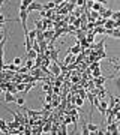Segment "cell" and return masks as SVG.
I'll return each instance as SVG.
<instances>
[{"label":"cell","instance_id":"cell-11","mask_svg":"<svg viewBox=\"0 0 120 135\" xmlns=\"http://www.w3.org/2000/svg\"><path fill=\"white\" fill-rule=\"evenodd\" d=\"M92 32H93L95 35H107V29L104 27V26H101V27H95Z\"/></svg>","mask_w":120,"mask_h":135},{"label":"cell","instance_id":"cell-26","mask_svg":"<svg viewBox=\"0 0 120 135\" xmlns=\"http://www.w3.org/2000/svg\"><path fill=\"white\" fill-rule=\"evenodd\" d=\"M60 134H62V135L69 134V132H68V128H66V123H63V122H62V132H60Z\"/></svg>","mask_w":120,"mask_h":135},{"label":"cell","instance_id":"cell-21","mask_svg":"<svg viewBox=\"0 0 120 135\" xmlns=\"http://www.w3.org/2000/svg\"><path fill=\"white\" fill-rule=\"evenodd\" d=\"M35 62H36L35 59H27V62H26V66L29 68V69H32V68L35 66Z\"/></svg>","mask_w":120,"mask_h":135},{"label":"cell","instance_id":"cell-20","mask_svg":"<svg viewBox=\"0 0 120 135\" xmlns=\"http://www.w3.org/2000/svg\"><path fill=\"white\" fill-rule=\"evenodd\" d=\"M15 102H17V105H18V107H23L24 104H26V99H24V96H18Z\"/></svg>","mask_w":120,"mask_h":135},{"label":"cell","instance_id":"cell-31","mask_svg":"<svg viewBox=\"0 0 120 135\" xmlns=\"http://www.w3.org/2000/svg\"><path fill=\"white\" fill-rule=\"evenodd\" d=\"M53 2H54V3H56V5H60V3H62V2H65V0H53Z\"/></svg>","mask_w":120,"mask_h":135},{"label":"cell","instance_id":"cell-30","mask_svg":"<svg viewBox=\"0 0 120 135\" xmlns=\"http://www.w3.org/2000/svg\"><path fill=\"white\" fill-rule=\"evenodd\" d=\"M93 2H98V3H102V5H105L107 0H93Z\"/></svg>","mask_w":120,"mask_h":135},{"label":"cell","instance_id":"cell-17","mask_svg":"<svg viewBox=\"0 0 120 135\" xmlns=\"http://www.w3.org/2000/svg\"><path fill=\"white\" fill-rule=\"evenodd\" d=\"M87 126H89V131H90V134H98V126L95 125V123H87Z\"/></svg>","mask_w":120,"mask_h":135},{"label":"cell","instance_id":"cell-32","mask_svg":"<svg viewBox=\"0 0 120 135\" xmlns=\"http://www.w3.org/2000/svg\"><path fill=\"white\" fill-rule=\"evenodd\" d=\"M68 2H69V3H72V5H77L78 0H68Z\"/></svg>","mask_w":120,"mask_h":135},{"label":"cell","instance_id":"cell-8","mask_svg":"<svg viewBox=\"0 0 120 135\" xmlns=\"http://www.w3.org/2000/svg\"><path fill=\"white\" fill-rule=\"evenodd\" d=\"M107 30H110V29H116V20L114 18H108L105 21V26H104Z\"/></svg>","mask_w":120,"mask_h":135},{"label":"cell","instance_id":"cell-1","mask_svg":"<svg viewBox=\"0 0 120 135\" xmlns=\"http://www.w3.org/2000/svg\"><path fill=\"white\" fill-rule=\"evenodd\" d=\"M27 6H24L23 3L20 5V21H21V26H23L24 29V36H27L29 35V30H27Z\"/></svg>","mask_w":120,"mask_h":135},{"label":"cell","instance_id":"cell-6","mask_svg":"<svg viewBox=\"0 0 120 135\" xmlns=\"http://www.w3.org/2000/svg\"><path fill=\"white\" fill-rule=\"evenodd\" d=\"M17 95H14V93H11V92H5V102L6 104H9V102H15L17 101Z\"/></svg>","mask_w":120,"mask_h":135},{"label":"cell","instance_id":"cell-2","mask_svg":"<svg viewBox=\"0 0 120 135\" xmlns=\"http://www.w3.org/2000/svg\"><path fill=\"white\" fill-rule=\"evenodd\" d=\"M119 123L120 122H113V123H110V125H107V134H120L119 132Z\"/></svg>","mask_w":120,"mask_h":135},{"label":"cell","instance_id":"cell-9","mask_svg":"<svg viewBox=\"0 0 120 135\" xmlns=\"http://www.w3.org/2000/svg\"><path fill=\"white\" fill-rule=\"evenodd\" d=\"M101 15H102V18H105V20L113 18V15H114V11H111V9H104V11L101 12Z\"/></svg>","mask_w":120,"mask_h":135},{"label":"cell","instance_id":"cell-5","mask_svg":"<svg viewBox=\"0 0 120 135\" xmlns=\"http://www.w3.org/2000/svg\"><path fill=\"white\" fill-rule=\"evenodd\" d=\"M111 80H114V87H116V90L117 92H120V74H114V75H111Z\"/></svg>","mask_w":120,"mask_h":135},{"label":"cell","instance_id":"cell-13","mask_svg":"<svg viewBox=\"0 0 120 135\" xmlns=\"http://www.w3.org/2000/svg\"><path fill=\"white\" fill-rule=\"evenodd\" d=\"M35 29H36V30H45L44 23H42V18H41V20H35Z\"/></svg>","mask_w":120,"mask_h":135},{"label":"cell","instance_id":"cell-27","mask_svg":"<svg viewBox=\"0 0 120 135\" xmlns=\"http://www.w3.org/2000/svg\"><path fill=\"white\" fill-rule=\"evenodd\" d=\"M33 2H35V0H21V3H23L24 6H27V8H29V6L33 3Z\"/></svg>","mask_w":120,"mask_h":135},{"label":"cell","instance_id":"cell-23","mask_svg":"<svg viewBox=\"0 0 120 135\" xmlns=\"http://www.w3.org/2000/svg\"><path fill=\"white\" fill-rule=\"evenodd\" d=\"M92 75H93V78L101 77V69H99V68H95V69H93V72H92Z\"/></svg>","mask_w":120,"mask_h":135},{"label":"cell","instance_id":"cell-19","mask_svg":"<svg viewBox=\"0 0 120 135\" xmlns=\"http://www.w3.org/2000/svg\"><path fill=\"white\" fill-rule=\"evenodd\" d=\"M80 45H81L83 48H92V44L87 42V39H81L80 41Z\"/></svg>","mask_w":120,"mask_h":135},{"label":"cell","instance_id":"cell-10","mask_svg":"<svg viewBox=\"0 0 120 135\" xmlns=\"http://www.w3.org/2000/svg\"><path fill=\"white\" fill-rule=\"evenodd\" d=\"M38 56H39V53L36 51V50H30V51L26 53V60H27V59H35V60H36Z\"/></svg>","mask_w":120,"mask_h":135},{"label":"cell","instance_id":"cell-22","mask_svg":"<svg viewBox=\"0 0 120 135\" xmlns=\"http://www.w3.org/2000/svg\"><path fill=\"white\" fill-rule=\"evenodd\" d=\"M105 21H107L105 18H99V20H96V21H95L96 27H101V26H105Z\"/></svg>","mask_w":120,"mask_h":135},{"label":"cell","instance_id":"cell-29","mask_svg":"<svg viewBox=\"0 0 120 135\" xmlns=\"http://www.w3.org/2000/svg\"><path fill=\"white\" fill-rule=\"evenodd\" d=\"M116 122H120V111L116 113Z\"/></svg>","mask_w":120,"mask_h":135},{"label":"cell","instance_id":"cell-18","mask_svg":"<svg viewBox=\"0 0 120 135\" xmlns=\"http://www.w3.org/2000/svg\"><path fill=\"white\" fill-rule=\"evenodd\" d=\"M84 101H86V99H83L81 96H77V99H75V105H77V107H80V108H81V107L84 105Z\"/></svg>","mask_w":120,"mask_h":135},{"label":"cell","instance_id":"cell-12","mask_svg":"<svg viewBox=\"0 0 120 135\" xmlns=\"http://www.w3.org/2000/svg\"><path fill=\"white\" fill-rule=\"evenodd\" d=\"M92 9H93V11H98V12H102V11L105 9V8L102 6V3H98V2H93V6H92Z\"/></svg>","mask_w":120,"mask_h":135},{"label":"cell","instance_id":"cell-14","mask_svg":"<svg viewBox=\"0 0 120 135\" xmlns=\"http://www.w3.org/2000/svg\"><path fill=\"white\" fill-rule=\"evenodd\" d=\"M86 39H87V42H89V44H92V45H93V44H95V33H93V32L90 30V32L87 33Z\"/></svg>","mask_w":120,"mask_h":135},{"label":"cell","instance_id":"cell-3","mask_svg":"<svg viewBox=\"0 0 120 135\" xmlns=\"http://www.w3.org/2000/svg\"><path fill=\"white\" fill-rule=\"evenodd\" d=\"M68 53H71V54H74V56H78V54H81V53H84V50H83V47L80 45V41L77 39V44L72 47V48H69V51Z\"/></svg>","mask_w":120,"mask_h":135},{"label":"cell","instance_id":"cell-16","mask_svg":"<svg viewBox=\"0 0 120 135\" xmlns=\"http://www.w3.org/2000/svg\"><path fill=\"white\" fill-rule=\"evenodd\" d=\"M36 36H38V30H36V29H33L32 32H29V35H27L26 38H29L30 41H35V39H36Z\"/></svg>","mask_w":120,"mask_h":135},{"label":"cell","instance_id":"cell-4","mask_svg":"<svg viewBox=\"0 0 120 135\" xmlns=\"http://www.w3.org/2000/svg\"><path fill=\"white\" fill-rule=\"evenodd\" d=\"M42 9H44V5H41V3H38V2L35 0L33 3L27 8V12H29V14H30V12H35V11H36V12H39V11H42Z\"/></svg>","mask_w":120,"mask_h":135},{"label":"cell","instance_id":"cell-25","mask_svg":"<svg viewBox=\"0 0 120 135\" xmlns=\"http://www.w3.org/2000/svg\"><path fill=\"white\" fill-rule=\"evenodd\" d=\"M96 56H98L99 59H105L107 57V53H105V51H96Z\"/></svg>","mask_w":120,"mask_h":135},{"label":"cell","instance_id":"cell-28","mask_svg":"<svg viewBox=\"0 0 120 135\" xmlns=\"http://www.w3.org/2000/svg\"><path fill=\"white\" fill-rule=\"evenodd\" d=\"M12 62H14L15 65H18V66H20V65H23V59H21V57H15Z\"/></svg>","mask_w":120,"mask_h":135},{"label":"cell","instance_id":"cell-7","mask_svg":"<svg viewBox=\"0 0 120 135\" xmlns=\"http://www.w3.org/2000/svg\"><path fill=\"white\" fill-rule=\"evenodd\" d=\"M98 110H99V113H101L102 116H105L107 110H108V102H107V101H101V104H99V107H98Z\"/></svg>","mask_w":120,"mask_h":135},{"label":"cell","instance_id":"cell-24","mask_svg":"<svg viewBox=\"0 0 120 135\" xmlns=\"http://www.w3.org/2000/svg\"><path fill=\"white\" fill-rule=\"evenodd\" d=\"M81 134H84V135H89L90 134V131H89V126H87V123H84L83 125V132Z\"/></svg>","mask_w":120,"mask_h":135},{"label":"cell","instance_id":"cell-15","mask_svg":"<svg viewBox=\"0 0 120 135\" xmlns=\"http://www.w3.org/2000/svg\"><path fill=\"white\" fill-rule=\"evenodd\" d=\"M56 8H57V5L54 3L53 0H51V2H48V3H45V5H44V9H45V11H48V9H56Z\"/></svg>","mask_w":120,"mask_h":135}]
</instances>
